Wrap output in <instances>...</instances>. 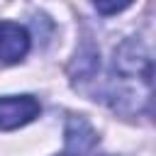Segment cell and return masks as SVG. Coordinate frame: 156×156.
I'll return each mask as SVG.
<instances>
[{"mask_svg": "<svg viewBox=\"0 0 156 156\" xmlns=\"http://www.w3.org/2000/svg\"><path fill=\"white\" fill-rule=\"evenodd\" d=\"M105 156H110V154H105Z\"/></svg>", "mask_w": 156, "mask_h": 156, "instance_id": "8992f818", "label": "cell"}, {"mask_svg": "<svg viewBox=\"0 0 156 156\" xmlns=\"http://www.w3.org/2000/svg\"><path fill=\"white\" fill-rule=\"evenodd\" d=\"M63 156H68V154H63Z\"/></svg>", "mask_w": 156, "mask_h": 156, "instance_id": "52a82bcc", "label": "cell"}, {"mask_svg": "<svg viewBox=\"0 0 156 156\" xmlns=\"http://www.w3.org/2000/svg\"><path fill=\"white\" fill-rule=\"evenodd\" d=\"M29 32L17 22H0V61L17 63L29 51Z\"/></svg>", "mask_w": 156, "mask_h": 156, "instance_id": "3957f363", "label": "cell"}, {"mask_svg": "<svg viewBox=\"0 0 156 156\" xmlns=\"http://www.w3.org/2000/svg\"><path fill=\"white\" fill-rule=\"evenodd\" d=\"M132 2H134V0H93L95 10H98L100 15H105V17H110V15H117V12L127 10Z\"/></svg>", "mask_w": 156, "mask_h": 156, "instance_id": "5b68a950", "label": "cell"}, {"mask_svg": "<svg viewBox=\"0 0 156 156\" xmlns=\"http://www.w3.org/2000/svg\"><path fill=\"white\" fill-rule=\"evenodd\" d=\"M41 112V105L32 95H7L0 98V129L10 132L29 124Z\"/></svg>", "mask_w": 156, "mask_h": 156, "instance_id": "7a4b0ae2", "label": "cell"}, {"mask_svg": "<svg viewBox=\"0 0 156 156\" xmlns=\"http://www.w3.org/2000/svg\"><path fill=\"white\" fill-rule=\"evenodd\" d=\"M115 68L119 76H136L151 85V56L139 39H127L115 51Z\"/></svg>", "mask_w": 156, "mask_h": 156, "instance_id": "6da1fadb", "label": "cell"}, {"mask_svg": "<svg viewBox=\"0 0 156 156\" xmlns=\"http://www.w3.org/2000/svg\"><path fill=\"white\" fill-rule=\"evenodd\" d=\"M95 144H98V134H95V129L88 124V119H83V117H71L68 124H66L68 156H83V154H88Z\"/></svg>", "mask_w": 156, "mask_h": 156, "instance_id": "277c9868", "label": "cell"}]
</instances>
